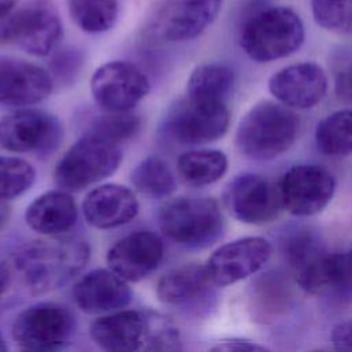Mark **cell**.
I'll list each match as a JSON object with an SVG mask.
<instances>
[{"label":"cell","mask_w":352,"mask_h":352,"mask_svg":"<svg viewBox=\"0 0 352 352\" xmlns=\"http://www.w3.org/2000/svg\"><path fill=\"white\" fill-rule=\"evenodd\" d=\"M139 212L135 194L121 184H102L84 199L82 213L87 223L99 230L128 224Z\"/></svg>","instance_id":"22"},{"label":"cell","mask_w":352,"mask_h":352,"mask_svg":"<svg viewBox=\"0 0 352 352\" xmlns=\"http://www.w3.org/2000/svg\"><path fill=\"white\" fill-rule=\"evenodd\" d=\"M216 285L210 280L205 265L188 263L164 274L157 283L161 302L190 311H208L214 305Z\"/></svg>","instance_id":"15"},{"label":"cell","mask_w":352,"mask_h":352,"mask_svg":"<svg viewBox=\"0 0 352 352\" xmlns=\"http://www.w3.org/2000/svg\"><path fill=\"white\" fill-rule=\"evenodd\" d=\"M131 182L140 194L151 198H164L176 190V180L170 168L155 155L142 160L133 168Z\"/></svg>","instance_id":"28"},{"label":"cell","mask_w":352,"mask_h":352,"mask_svg":"<svg viewBox=\"0 0 352 352\" xmlns=\"http://www.w3.org/2000/svg\"><path fill=\"white\" fill-rule=\"evenodd\" d=\"M164 257V243L151 231H136L117 241L107 252V264L126 282H140L151 275Z\"/></svg>","instance_id":"16"},{"label":"cell","mask_w":352,"mask_h":352,"mask_svg":"<svg viewBox=\"0 0 352 352\" xmlns=\"http://www.w3.org/2000/svg\"><path fill=\"white\" fill-rule=\"evenodd\" d=\"M52 91L51 76L38 65L0 56V104L25 107L44 100Z\"/></svg>","instance_id":"18"},{"label":"cell","mask_w":352,"mask_h":352,"mask_svg":"<svg viewBox=\"0 0 352 352\" xmlns=\"http://www.w3.org/2000/svg\"><path fill=\"white\" fill-rule=\"evenodd\" d=\"M221 0H164L151 16V30L168 41L198 37L216 18Z\"/></svg>","instance_id":"14"},{"label":"cell","mask_w":352,"mask_h":352,"mask_svg":"<svg viewBox=\"0 0 352 352\" xmlns=\"http://www.w3.org/2000/svg\"><path fill=\"white\" fill-rule=\"evenodd\" d=\"M34 168L25 160L0 155V201L14 199L34 183Z\"/></svg>","instance_id":"30"},{"label":"cell","mask_w":352,"mask_h":352,"mask_svg":"<svg viewBox=\"0 0 352 352\" xmlns=\"http://www.w3.org/2000/svg\"><path fill=\"white\" fill-rule=\"evenodd\" d=\"M296 283L307 293L352 301V249L324 253L294 275Z\"/></svg>","instance_id":"19"},{"label":"cell","mask_w":352,"mask_h":352,"mask_svg":"<svg viewBox=\"0 0 352 352\" xmlns=\"http://www.w3.org/2000/svg\"><path fill=\"white\" fill-rule=\"evenodd\" d=\"M121 160L122 153L118 144L87 133L58 161L54 179L63 190H82L111 176Z\"/></svg>","instance_id":"5"},{"label":"cell","mask_w":352,"mask_h":352,"mask_svg":"<svg viewBox=\"0 0 352 352\" xmlns=\"http://www.w3.org/2000/svg\"><path fill=\"white\" fill-rule=\"evenodd\" d=\"M304 23L289 7L275 6L252 15L241 32V47L256 62H272L294 54L304 43Z\"/></svg>","instance_id":"3"},{"label":"cell","mask_w":352,"mask_h":352,"mask_svg":"<svg viewBox=\"0 0 352 352\" xmlns=\"http://www.w3.org/2000/svg\"><path fill=\"white\" fill-rule=\"evenodd\" d=\"M147 324V311L121 309L95 319L89 324V334L102 352H139Z\"/></svg>","instance_id":"20"},{"label":"cell","mask_w":352,"mask_h":352,"mask_svg":"<svg viewBox=\"0 0 352 352\" xmlns=\"http://www.w3.org/2000/svg\"><path fill=\"white\" fill-rule=\"evenodd\" d=\"M147 314V333L139 352H182V340L175 323L162 314Z\"/></svg>","instance_id":"31"},{"label":"cell","mask_w":352,"mask_h":352,"mask_svg":"<svg viewBox=\"0 0 352 352\" xmlns=\"http://www.w3.org/2000/svg\"><path fill=\"white\" fill-rule=\"evenodd\" d=\"M315 22L340 34H352V0H311Z\"/></svg>","instance_id":"33"},{"label":"cell","mask_w":352,"mask_h":352,"mask_svg":"<svg viewBox=\"0 0 352 352\" xmlns=\"http://www.w3.org/2000/svg\"><path fill=\"white\" fill-rule=\"evenodd\" d=\"M58 118L37 109H21L0 120V148L11 153H47L60 142Z\"/></svg>","instance_id":"12"},{"label":"cell","mask_w":352,"mask_h":352,"mask_svg":"<svg viewBox=\"0 0 352 352\" xmlns=\"http://www.w3.org/2000/svg\"><path fill=\"white\" fill-rule=\"evenodd\" d=\"M318 150L329 157L352 154V109H341L326 116L315 129Z\"/></svg>","instance_id":"26"},{"label":"cell","mask_w":352,"mask_h":352,"mask_svg":"<svg viewBox=\"0 0 352 352\" xmlns=\"http://www.w3.org/2000/svg\"><path fill=\"white\" fill-rule=\"evenodd\" d=\"M298 129L300 120L292 109L264 100L254 104L239 121L235 143L243 155L268 161L294 144Z\"/></svg>","instance_id":"2"},{"label":"cell","mask_w":352,"mask_h":352,"mask_svg":"<svg viewBox=\"0 0 352 352\" xmlns=\"http://www.w3.org/2000/svg\"><path fill=\"white\" fill-rule=\"evenodd\" d=\"M177 173L191 187H205L220 180L227 169V155L220 150H191L177 158Z\"/></svg>","instance_id":"25"},{"label":"cell","mask_w":352,"mask_h":352,"mask_svg":"<svg viewBox=\"0 0 352 352\" xmlns=\"http://www.w3.org/2000/svg\"><path fill=\"white\" fill-rule=\"evenodd\" d=\"M62 37V22L52 0H28L0 22V41L45 56Z\"/></svg>","instance_id":"6"},{"label":"cell","mask_w":352,"mask_h":352,"mask_svg":"<svg viewBox=\"0 0 352 352\" xmlns=\"http://www.w3.org/2000/svg\"><path fill=\"white\" fill-rule=\"evenodd\" d=\"M324 253L318 235L308 228L297 227L280 238V254L293 275L305 270Z\"/></svg>","instance_id":"27"},{"label":"cell","mask_w":352,"mask_h":352,"mask_svg":"<svg viewBox=\"0 0 352 352\" xmlns=\"http://www.w3.org/2000/svg\"><path fill=\"white\" fill-rule=\"evenodd\" d=\"M74 327V316L65 305L37 302L16 315L12 337L25 352H56L69 344Z\"/></svg>","instance_id":"7"},{"label":"cell","mask_w":352,"mask_h":352,"mask_svg":"<svg viewBox=\"0 0 352 352\" xmlns=\"http://www.w3.org/2000/svg\"><path fill=\"white\" fill-rule=\"evenodd\" d=\"M235 81L231 66L221 62L198 65L187 81V98L206 102L227 103Z\"/></svg>","instance_id":"24"},{"label":"cell","mask_w":352,"mask_h":352,"mask_svg":"<svg viewBox=\"0 0 352 352\" xmlns=\"http://www.w3.org/2000/svg\"><path fill=\"white\" fill-rule=\"evenodd\" d=\"M268 89L278 103L289 109H311L326 95L327 77L315 62H298L274 73Z\"/></svg>","instance_id":"17"},{"label":"cell","mask_w":352,"mask_h":352,"mask_svg":"<svg viewBox=\"0 0 352 352\" xmlns=\"http://www.w3.org/2000/svg\"><path fill=\"white\" fill-rule=\"evenodd\" d=\"M223 202L234 219L254 226L271 223L283 209L278 184L257 173L235 176L224 187Z\"/></svg>","instance_id":"10"},{"label":"cell","mask_w":352,"mask_h":352,"mask_svg":"<svg viewBox=\"0 0 352 352\" xmlns=\"http://www.w3.org/2000/svg\"><path fill=\"white\" fill-rule=\"evenodd\" d=\"M77 205L66 191H47L28 206L25 220L28 226L43 235L55 236L74 227Z\"/></svg>","instance_id":"23"},{"label":"cell","mask_w":352,"mask_h":352,"mask_svg":"<svg viewBox=\"0 0 352 352\" xmlns=\"http://www.w3.org/2000/svg\"><path fill=\"white\" fill-rule=\"evenodd\" d=\"M89 258V246L80 238L50 236L21 246L14 270L34 294L55 290L78 275Z\"/></svg>","instance_id":"1"},{"label":"cell","mask_w":352,"mask_h":352,"mask_svg":"<svg viewBox=\"0 0 352 352\" xmlns=\"http://www.w3.org/2000/svg\"><path fill=\"white\" fill-rule=\"evenodd\" d=\"M67 7L74 23L88 33L109 30L118 12L117 0H67Z\"/></svg>","instance_id":"29"},{"label":"cell","mask_w":352,"mask_h":352,"mask_svg":"<svg viewBox=\"0 0 352 352\" xmlns=\"http://www.w3.org/2000/svg\"><path fill=\"white\" fill-rule=\"evenodd\" d=\"M282 208L297 217L322 212L333 199L336 177L315 164H300L289 168L278 183Z\"/></svg>","instance_id":"8"},{"label":"cell","mask_w":352,"mask_h":352,"mask_svg":"<svg viewBox=\"0 0 352 352\" xmlns=\"http://www.w3.org/2000/svg\"><path fill=\"white\" fill-rule=\"evenodd\" d=\"M331 344L336 352H352V319L333 327Z\"/></svg>","instance_id":"34"},{"label":"cell","mask_w":352,"mask_h":352,"mask_svg":"<svg viewBox=\"0 0 352 352\" xmlns=\"http://www.w3.org/2000/svg\"><path fill=\"white\" fill-rule=\"evenodd\" d=\"M4 220H6V206L0 202V227L3 226Z\"/></svg>","instance_id":"39"},{"label":"cell","mask_w":352,"mask_h":352,"mask_svg":"<svg viewBox=\"0 0 352 352\" xmlns=\"http://www.w3.org/2000/svg\"><path fill=\"white\" fill-rule=\"evenodd\" d=\"M150 91L147 76L133 63L107 62L91 78L95 102L106 111H131Z\"/></svg>","instance_id":"11"},{"label":"cell","mask_w":352,"mask_h":352,"mask_svg":"<svg viewBox=\"0 0 352 352\" xmlns=\"http://www.w3.org/2000/svg\"><path fill=\"white\" fill-rule=\"evenodd\" d=\"M10 279H11V272L10 268L0 261V296L4 294V292L7 290L8 285H10Z\"/></svg>","instance_id":"37"},{"label":"cell","mask_w":352,"mask_h":352,"mask_svg":"<svg viewBox=\"0 0 352 352\" xmlns=\"http://www.w3.org/2000/svg\"><path fill=\"white\" fill-rule=\"evenodd\" d=\"M162 234L177 245L204 249L213 245L224 231V217L212 198L182 197L165 202L158 212Z\"/></svg>","instance_id":"4"},{"label":"cell","mask_w":352,"mask_h":352,"mask_svg":"<svg viewBox=\"0 0 352 352\" xmlns=\"http://www.w3.org/2000/svg\"><path fill=\"white\" fill-rule=\"evenodd\" d=\"M140 128V118L132 111H107L94 121L91 135L102 138L114 144L132 139Z\"/></svg>","instance_id":"32"},{"label":"cell","mask_w":352,"mask_h":352,"mask_svg":"<svg viewBox=\"0 0 352 352\" xmlns=\"http://www.w3.org/2000/svg\"><path fill=\"white\" fill-rule=\"evenodd\" d=\"M227 103L184 98L175 103L165 120L166 132L179 143L204 144L220 139L228 129Z\"/></svg>","instance_id":"9"},{"label":"cell","mask_w":352,"mask_h":352,"mask_svg":"<svg viewBox=\"0 0 352 352\" xmlns=\"http://www.w3.org/2000/svg\"><path fill=\"white\" fill-rule=\"evenodd\" d=\"M0 352H7V345H6V341L0 333Z\"/></svg>","instance_id":"40"},{"label":"cell","mask_w":352,"mask_h":352,"mask_svg":"<svg viewBox=\"0 0 352 352\" xmlns=\"http://www.w3.org/2000/svg\"><path fill=\"white\" fill-rule=\"evenodd\" d=\"M309 352H336V351L334 349L330 351V349H326V348H316V349H312Z\"/></svg>","instance_id":"41"},{"label":"cell","mask_w":352,"mask_h":352,"mask_svg":"<svg viewBox=\"0 0 352 352\" xmlns=\"http://www.w3.org/2000/svg\"><path fill=\"white\" fill-rule=\"evenodd\" d=\"M18 4V0H0V19L6 18Z\"/></svg>","instance_id":"38"},{"label":"cell","mask_w":352,"mask_h":352,"mask_svg":"<svg viewBox=\"0 0 352 352\" xmlns=\"http://www.w3.org/2000/svg\"><path fill=\"white\" fill-rule=\"evenodd\" d=\"M272 245L261 236H245L217 248L205 268L217 286H230L258 272L272 256Z\"/></svg>","instance_id":"13"},{"label":"cell","mask_w":352,"mask_h":352,"mask_svg":"<svg viewBox=\"0 0 352 352\" xmlns=\"http://www.w3.org/2000/svg\"><path fill=\"white\" fill-rule=\"evenodd\" d=\"M334 91L341 102L352 106V65L337 74Z\"/></svg>","instance_id":"36"},{"label":"cell","mask_w":352,"mask_h":352,"mask_svg":"<svg viewBox=\"0 0 352 352\" xmlns=\"http://www.w3.org/2000/svg\"><path fill=\"white\" fill-rule=\"evenodd\" d=\"M208 352H270L265 346L249 340H226L216 344Z\"/></svg>","instance_id":"35"},{"label":"cell","mask_w":352,"mask_h":352,"mask_svg":"<svg viewBox=\"0 0 352 352\" xmlns=\"http://www.w3.org/2000/svg\"><path fill=\"white\" fill-rule=\"evenodd\" d=\"M73 298L84 312L111 314L129 305L132 290L126 280L116 275L111 270L98 268L77 280L73 287Z\"/></svg>","instance_id":"21"}]
</instances>
